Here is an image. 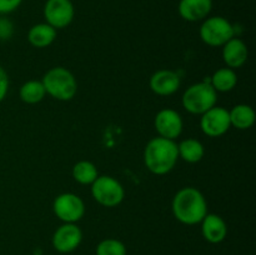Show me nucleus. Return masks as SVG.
<instances>
[{
	"label": "nucleus",
	"instance_id": "1",
	"mask_svg": "<svg viewBox=\"0 0 256 255\" xmlns=\"http://www.w3.org/2000/svg\"><path fill=\"white\" fill-rule=\"evenodd\" d=\"M172 212L175 219L182 224L196 225L208 214V202L199 189L185 186L172 198Z\"/></svg>",
	"mask_w": 256,
	"mask_h": 255
},
{
	"label": "nucleus",
	"instance_id": "2",
	"mask_svg": "<svg viewBox=\"0 0 256 255\" xmlns=\"http://www.w3.org/2000/svg\"><path fill=\"white\" fill-rule=\"evenodd\" d=\"M179 160L178 144L175 140L156 136L148 142L144 149V164L155 175H166Z\"/></svg>",
	"mask_w": 256,
	"mask_h": 255
},
{
	"label": "nucleus",
	"instance_id": "3",
	"mask_svg": "<svg viewBox=\"0 0 256 255\" xmlns=\"http://www.w3.org/2000/svg\"><path fill=\"white\" fill-rule=\"evenodd\" d=\"M42 82L46 95L59 102H69L78 92L76 78L66 68H52L45 72Z\"/></svg>",
	"mask_w": 256,
	"mask_h": 255
},
{
	"label": "nucleus",
	"instance_id": "4",
	"mask_svg": "<svg viewBox=\"0 0 256 255\" xmlns=\"http://www.w3.org/2000/svg\"><path fill=\"white\" fill-rule=\"evenodd\" d=\"M218 92L209 82L192 84L184 92L182 98V108L194 115H202L216 105Z\"/></svg>",
	"mask_w": 256,
	"mask_h": 255
},
{
	"label": "nucleus",
	"instance_id": "5",
	"mask_svg": "<svg viewBox=\"0 0 256 255\" xmlns=\"http://www.w3.org/2000/svg\"><path fill=\"white\" fill-rule=\"evenodd\" d=\"M199 35L202 42L208 46H222L235 36V28L226 18L210 16L202 22Z\"/></svg>",
	"mask_w": 256,
	"mask_h": 255
},
{
	"label": "nucleus",
	"instance_id": "6",
	"mask_svg": "<svg viewBox=\"0 0 256 255\" xmlns=\"http://www.w3.org/2000/svg\"><path fill=\"white\" fill-rule=\"evenodd\" d=\"M92 196L105 208H115L125 199V189L119 180L110 175H99L92 185Z\"/></svg>",
	"mask_w": 256,
	"mask_h": 255
},
{
	"label": "nucleus",
	"instance_id": "7",
	"mask_svg": "<svg viewBox=\"0 0 256 255\" xmlns=\"http://www.w3.org/2000/svg\"><path fill=\"white\" fill-rule=\"evenodd\" d=\"M52 212L62 222L76 224L85 214L84 200L74 192H62L54 199Z\"/></svg>",
	"mask_w": 256,
	"mask_h": 255
},
{
	"label": "nucleus",
	"instance_id": "8",
	"mask_svg": "<svg viewBox=\"0 0 256 255\" xmlns=\"http://www.w3.org/2000/svg\"><path fill=\"white\" fill-rule=\"evenodd\" d=\"M75 8L72 0H46L44 5L45 22L54 29H65L72 22Z\"/></svg>",
	"mask_w": 256,
	"mask_h": 255
},
{
	"label": "nucleus",
	"instance_id": "9",
	"mask_svg": "<svg viewBox=\"0 0 256 255\" xmlns=\"http://www.w3.org/2000/svg\"><path fill=\"white\" fill-rule=\"evenodd\" d=\"M230 116L229 110L222 106H212L200 118V129L206 136L219 138L229 132Z\"/></svg>",
	"mask_w": 256,
	"mask_h": 255
},
{
	"label": "nucleus",
	"instance_id": "10",
	"mask_svg": "<svg viewBox=\"0 0 256 255\" xmlns=\"http://www.w3.org/2000/svg\"><path fill=\"white\" fill-rule=\"evenodd\" d=\"M154 126L158 132V136L176 140L182 135L184 122H182V118L179 112L170 109V108H165L155 115Z\"/></svg>",
	"mask_w": 256,
	"mask_h": 255
},
{
	"label": "nucleus",
	"instance_id": "11",
	"mask_svg": "<svg viewBox=\"0 0 256 255\" xmlns=\"http://www.w3.org/2000/svg\"><path fill=\"white\" fill-rule=\"evenodd\" d=\"M82 240V232L74 222H64L52 234V246L62 254L72 252L79 248Z\"/></svg>",
	"mask_w": 256,
	"mask_h": 255
},
{
	"label": "nucleus",
	"instance_id": "12",
	"mask_svg": "<svg viewBox=\"0 0 256 255\" xmlns=\"http://www.w3.org/2000/svg\"><path fill=\"white\" fill-rule=\"evenodd\" d=\"M182 79L174 70L162 69L150 76L149 86L154 94L159 96H170L179 90Z\"/></svg>",
	"mask_w": 256,
	"mask_h": 255
},
{
	"label": "nucleus",
	"instance_id": "13",
	"mask_svg": "<svg viewBox=\"0 0 256 255\" xmlns=\"http://www.w3.org/2000/svg\"><path fill=\"white\" fill-rule=\"evenodd\" d=\"M222 56L224 60L226 68L230 69H239L249 58V50H248L246 44L239 38H232L226 44L222 45Z\"/></svg>",
	"mask_w": 256,
	"mask_h": 255
},
{
	"label": "nucleus",
	"instance_id": "14",
	"mask_svg": "<svg viewBox=\"0 0 256 255\" xmlns=\"http://www.w3.org/2000/svg\"><path fill=\"white\" fill-rule=\"evenodd\" d=\"M200 224H202V238L210 244H219V242H224L226 238V222L220 215L208 212Z\"/></svg>",
	"mask_w": 256,
	"mask_h": 255
},
{
	"label": "nucleus",
	"instance_id": "15",
	"mask_svg": "<svg viewBox=\"0 0 256 255\" xmlns=\"http://www.w3.org/2000/svg\"><path fill=\"white\" fill-rule=\"evenodd\" d=\"M212 9V0H180L178 5L180 16L190 22L206 19Z\"/></svg>",
	"mask_w": 256,
	"mask_h": 255
},
{
	"label": "nucleus",
	"instance_id": "16",
	"mask_svg": "<svg viewBox=\"0 0 256 255\" xmlns=\"http://www.w3.org/2000/svg\"><path fill=\"white\" fill-rule=\"evenodd\" d=\"M58 30L54 29L48 22L32 25L28 32V42L30 45L38 49H44L50 46L55 42L58 35Z\"/></svg>",
	"mask_w": 256,
	"mask_h": 255
},
{
	"label": "nucleus",
	"instance_id": "17",
	"mask_svg": "<svg viewBox=\"0 0 256 255\" xmlns=\"http://www.w3.org/2000/svg\"><path fill=\"white\" fill-rule=\"evenodd\" d=\"M178 154L179 159H182L189 164H195L202 160L205 155V148L198 139L188 138L178 144Z\"/></svg>",
	"mask_w": 256,
	"mask_h": 255
},
{
	"label": "nucleus",
	"instance_id": "18",
	"mask_svg": "<svg viewBox=\"0 0 256 255\" xmlns=\"http://www.w3.org/2000/svg\"><path fill=\"white\" fill-rule=\"evenodd\" d=\"M230 124L239 130H248L254 125L255 110L248 104H238L229 110Z\"/></svg>",
	"mask_w": 256,
	"mask_h": 255
},
{
	"label": "nucleus",
	"instance_id": "19",
	"mask_svg": "<svg viewBox=\"0 0 256 255\" xmlns=\"http://www.w3.org/2000/svg\"><path fill=\"white\" fill-rule=\"evenodd\" d=\"M210 84L216 92H229L235 89L238 84V75L234 69L220 68L212 74Z\"/></svg>",
	"mask_w": 256,
	"mask_h": 255
},
{
	"label": "nucleus",
	"instance_id": "20",
	"mask_svg": "<svg viewBox=\"0 0 256 255\" xmlns=\"http://www.w3.org/2000/svg\"><path fill=\"white\" fill-rule=\"evenodd\" d=\"M19 96L22 102L29 105L39 104L46 96L42 80H29L24 82L19 89Z\"/></svg>",
	"mask_w": 256,
	"mask_h": 255
},
{
	"label": "nucleus",
	"instance_id": "21",
	"mask_svg": "<svg viewBox=\"0 0 256 255\" xmlns=\"http://www.w3.org/2000/svg\"><path fill=\"white\" fill-rule=\"evenodd\" d=\"M72 175L76 182L82 185H92L99 176V172L94 162L89 160H80L72 166Z\"/></svg>",
	"mask_w": 256,
	"mask_h": 255
},
{
	"label": "nucleus",
	"instance_id": "22",
	"mask_svg": "<svg viewBox=\"0 0 256 255\" xmlns=\"http://www.w3.org/2000/svg\"><path fill=\"white\" fill-rule=\"evenodd\" d=\"M95 252L96 255H126V246L120 240L109 238L98 244Z\"/></svg>",
	"mask_w": 256,
	"mask_h": 255
},
{
	"label": "nucleus",
	"instance_id": "23",
	"mask_svg": "<svg viewBox=\"0 0 256 255\" xmlns=\"http://www.w3.org/2000/svg\"><path fill=\"white\" fill-rule=\"evenodd\" d=\"M12 35H14V24L8 18L2 16L0 18V40L2 42L9 40L12 39Z\"/></svg>",
	"mask_w": 256,
	"mask_h": 255
},
{
	"label": "nucleus",
	"instance_id": "24",
	"mask_svg": "<svg viewBox=\"0 0 256 255\" xmlns=\"http://www.w3.org/2000/svg\"><path fill=\"white\" fill-rule=\"evenodd\" d=\"M22 0H0V15H6L15 12L22 5Z\"/></svg>",
	"mask_w": 256,
	"mask_h": 255
},
{
	"label": "nucleus",
	"instance_id": "25",
	"mask_svg": "<svg viewBox=\"0 0 256 255\" xmlns=\"http://www.w3.org/2000/svg\"><path fill=\"white\" fill-rule=\"evenodd\" d=\"M9 92V75L2 66H0V102L6 98Z\"/></svg>",
	"mask_w": 256,
	"mask_h": 255
}]
</instances>
